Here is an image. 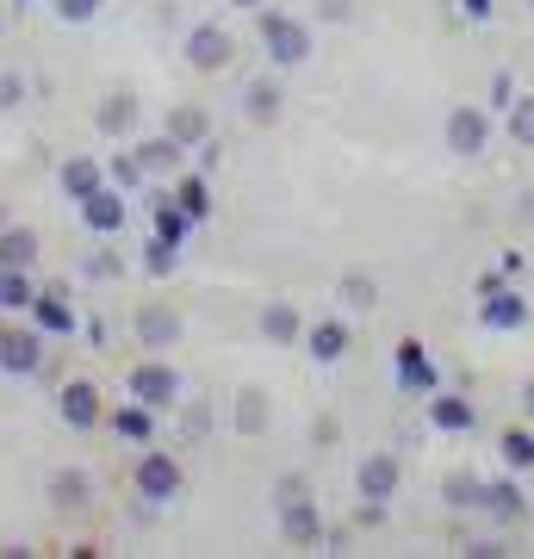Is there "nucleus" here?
<instances>
[{
	"label": "nucleus",
	"instance_id": "nucleus-34",
	"mask_svg": "<svg viewBox=\"0 0 534 559\" xmlns=\"http://www.w3.org/2000/svg\"><path fill=\"white\" fill-rule=\"evenodd\" d=\"M138 267H143L150 280H175V274H180V242H168V237H156V230H150Z\"/></svg>",
	"mask_w": 534,
	"mask_h": 559
},
{
	"label": "nucleus",
	"instance_id": "nucleus-6",
	"mask_svg": "<svg viewBox=\"0 0 534 559\" xmlns=\"http://www.w3.org/2000/svg\"><path fill=\"white\" fill-rule=\"evenodd\" d=\"M441 138H448V150H454L460 162H478L485 150H491V138H497V112H491V106L460 100L454 112L441 119Z\"/></svg>",
	"mask_w": 534,
	"mask_h": 559
},
{
	"label": "nucleus",
	"instance_id": "nucleus-46",
	"mask_svg": "<svg viewBox=\"0 0 534 559\" xmlns=\"http://www.w3.org/2000/svg\"><path fill=\"white\" fill-rule=\"evenodd\" d=\"M454 7L466 25H491V13H497V0H454Z\"/></svg>",
	"mask_w": 534,
	"mask_h": 559
},
{
	"label": "nucleus",
	"instance_id": "nucleus-1",
	"mask_svg": "<svg viewBox=\"0 0 534 559\" xmlns=\"http://www.w3.org/2000/svg\"><path fill=\"white\" fill-rule=\"evenodd\" d=\"M131 498L150 503V510H175L180 498H187V466H180V454H168V448H138V466H131Z\"/></svg>",
	"mask_w": 534,
	"mask_h": 559
},
{
	"label": "nucleus",
	"instance_id": "nucleus-8",
	"mask_svg": "<svg viewBox=\"0 0 534 559\" xmlns=\"http://www.w3.org/2000/svg\"><path fill=\"white\" fill-rule=\"evenodd\" d=\"M274 522H280V540H286V547H298V554H317V547H323V528H330V516H323L317 491L274 503Z\"/></svg>",
	"mask_w": 534,
	"mask_h": 559
},
{
	"label": "nucleus",
	"instance_id": "nucleus-40",
	"mask_svg": "<svg viewBox=\"0 0 534 559\" xmlns=\"http://www.w3.org/2000/svg\"><path fill=\"white\" fill-rule=\"evenodd\" d=\"M99 7H106V0H50V13H57L62 25H87V20H99Z\"/></svg>",
	"mask_w": 534,
	"mask_h": 559
},
{
	"label": "nucleus",
	"instance_id": "nucleus-20",
	"mask_svg": "<svg viewBox=\"0 0 534 559\" xmlns=\"http://www.w3.org/2000/svg\"><path fill=\"white\" fill-rule=\"evenodd\" d=\"M138 119H143V100L131 94V87L99 94V106H94V131H99V138H131V131H138Z\"/></svg>",
	"mask_w": 534,
	"mask_h": 559
},
{
	"label": "nucleus",
	"instance_id": "nucleus-7",
	"mask_svg": "<svg viewBox=\"0 0 534 559\" xmlns=\"http://www.w3.org/2000/svg\"><path fill=\"white\" fill-rule=\"evenodd\" d=\"M529 323H534V305L522 299L515 280H497L491 293H478V330L485 336H522Z\"/></svg>",
	"mask_w": 534,
	"mask_h": 559
},
{
	"label": "nucleus",
	"instance_id": "nucleus-53",
	"mask_svg": "<svg viewBox=\"0 0 534 559\" xmlns=\"http://www.w3.org/2000/svg\"><path fill=\"white\" fill-rule=\"evenodd\" d=\"M0 224H13V212H7V200H0Z\"/></svg>",
	"mask_w": 534,
	"mask_h": 559
},
{
	"label": "nucleus",
	"instance_id": "nucleus-26",
	"mask_svg": "<svg viewBox=\"0 0 534 559\" xmlns=\"http://www.w3.org/2000/svg\"><path fill=\"white\" fill-rule=\"evenodd\" d=\"M138 150V162L150 168V180H175L180 168H187V150H180L168 131H156V138H143V143H131Z\"/></svg>",
	"mask_w": 534,
	"mask_h": 559
},
{
	"label": "nucleus",
	"instance_id": "nucleus-31",
	"mask_svg": "<svg viewBox=\"0 0 534 559\" xmlns=\"http://www.w3.org/2000/svg\"><path fill=\"white\" fill-rule=\"evenodd\" d=\"M57 187L69 193V200H87L94 187H106V162H94V156H69L57 168Z\"/></svg>",
	"mask_w": 534,
	"mask_h": 559
},
{
	"label": "nucleus",
	"instance_id": "nucleus-45",
	"mask_svg": "<svg viewBox=\"0 0 534 559\" xmlns=\"http://www.w3.org/2000/svg\"><path fill=\"white\" fill-rule=\"evenodd\" d=\"M317 20L323 25H348L355 20V0H317Z\"/></svg>",
	"mask_w": 534,
	"mask_h": 559
},
{
	"label": "nucleus",
	"instance_id": "nucleus-23",
	"mask_svg": "<svg viewBox=\"0 0 534 559\" xmlns=\"http://www.w3.org/2000/svg\"><path fill=\"white\" fill-rule=\"evenodd\" d=\"M268 423H274L268 392H261V385H237V399H230V429H237L242 441H256V436H268Z\"/></svg>",
	"mask_w": 534,
	"mask_h": 559
},
{
	"label": "nucleus",
	"instance_id": "nucleus-12",
	"mask_svg": "<svg viewBox=\"0 0 534 559\" xmlns=\"http://www.w3.org/2000/svg\"><path fill=\"white\" fill-rule=\"evenodd\" d=\"M57 417H62V429H75V436L106 429V399H99V385L94 380H62L57 385Z\"/></svg>",
	"mask_w": 534,
	"mask_h": 559
},
{
	"label": "nucleus",
	"instance_id": "nucleus-3",
	"mask_svg": "<svg viewBox=\"0 0 534 559\" xmlns=\"http://www.w3.org/2000/svg\"><path fill=\"white\" fill-rule=\"evenodd\" d=\"M124 399L150 404V411H180L187 399V380H180V367L168 355H143L124 367Z\"/></svg>",
	"mask_w": 534,
	"mask_h": 559
},
{
	"label": "nucleus",
	"instance_id": "nucleus-50",
	"mask_svg": "<svg viewBox=\"0 0 534 559\" xmlns=\"http://www.w3.org/2000/svg\"><path fill=\"white\" fill-rule=\"evenodd\" d=\"M515 411H522V417L534 423V380H522V385H515Z\"/></svg>",
	"mask_w": 534,
	"mask_h": 559
},
{
	"label": "nucleus",
	"instance_id": "nucleus-43",
	"mask_svg": "<svg viewBox=\"0 0 534 559\" xmlns=\"http://www.w3.org/2000/svg\"><path fill=\"white\" fill-rule=\"evenodd\" d=\"M305 491H311V479H305V473L293 466V473H280V479H274V491H268V498L286 503V498H305Z\"/></svg>",
	"mask_w": 534,
	"mask_h": 559
},
{
	"label": "nucleus",
	"instance_id": "nucleus-2",
	"mask_svg": "<svg viewBox=\"0 0 534 559\" xmlns=\"http://www.w3.org/2000/svg\"><path fill=\"white\" fill-rule=\"evenodd\" d=\"M256 38H261V50H268L274 69H305V62L317 57L311 20H298V13H286V7H261L256 13Z\"/></svg>",
	"mask_w": 534,
	"mask_h": 559
},
{
	"label": "nucleus",
	"instance_id": "nucleus-47",
	"mask_svg": "<svg viewBox=\"0 0 534 559\" xmlns=\"http://www.w3.org/2000/svg\"><path fill=\"white\" fill-rule=\"evenodd\" d=\"M466 554L473 559H503L510 547H503V535H485V540H466Z\"/></svg>",
	"mask_w": 534,
	"mask_h": 559
},
{
	"label": "nucleus",
	"instance_id": "nucleus-51",
	"mask_svg": "<svg viewBox=\"0 0 534 559\" xmlns=\"http://www.w3.org/2000/svg\"><path fill=\"white\" fill-rule=\"evenodd\" d=\"M515 224H529V230H534V187H529V193H515Z\"/></svg>",
	"mask_w": 534,
	"mask_h": 559
},
{
	"label": "nucleus",
	"instance_id": "nucleus-55",
	"mask_svg": "<svg viewBox=\"0 0 534 559\" xmlns=\"http://www.w3.org/2000/svg\"><path fill=\"white\" fill-rule=\"evenodd\" d=\"M20 7H32V0H20Z\"/></svg>",
	"mask_w": 534,
	"mask_h": 559
},
{
	"label": "nucleus",
	"instance_id": "nucleus-27",
	"mask_svg": "<svg viewBox=\"0 0 534 559\" xmlns=\"http://www.w3.org/2000/svg\"><path fill=\"white\" fill-rule=\"evenodd\" d=\"M336 305L348 311V318H373L379 311V280L367 274V267H348V274L336 280Z\"/></svg>",
	"mask_w": 534,
	"mask_h": 559
},
{
	"label": "nucleus",
	"instance_id": "nucleus-33",
	"mask_svg": "<svg viewBox=\"0 0 534 559\" xmlns=\"http://www.w3.org/2000/svg\"><path fill=\"white\" fill-rule=\"evenodd\" d=\"M106 180H112L119 193H143V187H156V180H150V168L138 162V150H112V162H106Z\"/></svg>",
	"mask_w": 534,
	"mask_h": 559
},
{
	"label": "nucleus",
	"instance_id": "nucleus-35",
	"mask_svg": "<svg viewBox=\"0 0 534 559\" xmlns=\"http://www.w3.org/2000/svg\"><path fill=\"white\" fill-rule=\"evenodd\" d=\"M503 138L515 150H534V94H515V106L503 112Z\"/></svg>",
	"mask_w": 534,
	"mask_h": 559
},
{
	"label": "nucleus",
	"instance_id": "nucleus-24",
	"mask_svg": "<svg viewBox=\"0 0 534 559\" xmlns=\"http://www.w3.org/2000/svg\"><path fill=\"white\" fill-rule=\"evenodd\" d=\"M162 131H168L180 150H199V143L212 138V112H205L199 100H175L168 106V119H162Z\"/></svg>",
	"mask_w": 534,
	"mask_h": 559
},
{
	"label": "nucleus",
	"instance_id": "nucleus-22",
	"mask_svg": "<svg viewBox=\"0 0 534 559\" xmlns=\"http://www.w3.org/2000/svg\"><path fill=\"white\" fill-rule=\"evenodd\" d=\"M242 119L256 124V131H268V124H280V112H286V94H280V81L274 75H256V81H242Z\"/></svg>",
	"mask_w": 534,
	"mask_h": 559
},
{
	"label": "nucleus",
	"instance_id": "nucleus-49",
	"mask_svg": "<svg viewBox=\"0 0 534 559\" xmlns=\"http://www.w3.org/2000/svg\"><path fill=\"white\" fill-rule=\"evenodd\" d=\"M193 168H205V175L218 168V143H212V138H205V143H199V150H193Z\"/></svg>",
	"mask_w": 534,
	"mask_h": 559
},
{
	"label": "nucleus",
	"instance_id": "nucleus-4",
	"mask_svg": "<svg viewBox=\"0 0 534 559\" xmlns=\"http://www.w3.org/2000/svg\"><path fill=\"white\" fill-rule=\"evenodd\" d=\"M44 367H50V336L32 318L25 323L7 318V330H0V373L7 380H38Z\"/></svg>",
	"mask_w": 534,
	"mask_h": 559
},
{
	"label": "nucleus",
	"instance_id": "nucleus-44",
	"mask_svg": "<svg viewBox=\"0 0 534 559\" xmlns=\"http://www.w3.org/2000/svg\"><path fill=\"white\" fill-rule=\"evenodd\" d=\"M385 510H392V503L360 498V503H355V516H348V522H355V528H385Z\"/></svg>",
	"mask_w": 534,
	"mask_h": 559
},
{
	"label": "nucleus",
	"instance_id": "nucleus-38",
	"mask_svg": "<svg viewBox=\"0 0 534 559\" xmlns=\"http://www.w3.org/2000/svg\"><path fill=\"white\" fill-rule=\"evenodd\" d=\"M25 94H32V81H25L20 69H0V112H20Z\"/></svg>",
	"mask_w": 534,
	"mask_h": 559
},
{
	"label": "nucleus",
	"instance_id": "nucleus-30",
	"mask_svg": "<svg viewBox=\"0 0 534 559\" xmlns=\"http://www.w3.org/2000/svg\"><path fill=\"white\" fill-rule=\"evenodd\" d=\"M38 299V280L32 267H0V318H25Z\"/></svg>",
	"mask_w": 534,
	"mask_h": 559
},
{
	"label": "nucleus",
	"instance_id": "nucleus-11",
	"mask_svg": "<svg viewBox=\"0 0 534 559\" xmlns=\"http://www.w3.org/2000/svg\"><path fill=\"white\" fill-rule=\"evenodd\" d=\"M392 380H397V392H404V399H429V392L441 385V367H436V355H429L416 336H404L392 348Z\"/></svg>",
	"mask_w": 534,
	"mask_h": 559
},
{
	"label": "nucleus",
	"instance_id": "nucleus-54",
	"mask_svg": "<svg viewBox=\"0 0 534 559\" xmlns=\"http://www.w3.org/2000/svg\"><path fill=\"white\" fill-rule=\"evenodd\" d=\"M0 330H7V318H0Z\"/></svg>",
	"mask_w": 534,
	"mask_h": 559
},
{
	"label": "nucleus",
	"instance_id": "nucleus-18",
	"mask_svg": "<svg viewBox=\"0 0 534 559\" xmlns=\"http://www.w3.org/2000/svg\"><path fill=\"white\" fill-rule=\"evenodd\" d=\"M497 528H522L529 522V491H522V473L510 479H485V503H478Z\"/></svg>",
	"mask_w": 534,
	"mask_h": 559
},
{
	"label": "nucleus",
	"instance_id": "nucleus-25",
	"mask_svg": "<svg viewBox=\"0 0 534 559\" xmlns=\"http://www.w3.org/2000/svg\"><path fill=\"white\" fill-rule=\"evenodd\" d=\"M168 193H175V205H180L193 224L212 218V175H205V168H180V175L168 180Z\"/></svg>",
	"mask_w": 534,
	"mask_h": 559
},
{
	"label": "nucleus",
	"instance_id": "nucleus-19",
	"mask_svg": "<svg viewBox=\"0 0 534 559\" xmlns=\"http://www.w3.org/2000/svg\"><path fill=\"white\" fill-rule=\"evenodd\" d=\"M106 429L124 441V448H150L162 429V411H150V404L138 399H119V411H106Z\"/></svg>",
	"mask_w": 534,
	"mask_h": 559
},
{
	"label": "nucleus",
	"instance_id": "nucleus-48",
	"mask_svg": "<svg viewBox=\"0 0 534 559\" xmlns=\"http://www.w3.org/2000/svg\"><path fill=\"white\" fill-rule=\"evenodd\" d=\"M522 267H529V255H522V249H503V261H497V274H503V280H522Z\"/></svg>",
	"mask_w": 534,
	"mask_h": 559
},
{
	"label": "nucleus",
	"instance_id": "nucleus-10",
	"mask_svg": "<svg viewBox=\"0 0 534 559\" xmlns=\"http://www.w3.org/2000/svg\"><path fill=\"white\" fill-rule=\"evenodd\" d=\"M44 503H50L57 516H87L99 503L94 473H87V466H50V473H44Z\"/></svg>",
	"mask_w": 534,
	"mask_h": 559
},
{
	"label": "nucleus",
	"instance_id": "nucleus-14",
	"mask_svg": "<svg viewBox=\"0 0 534 559\" xmlns=\"http://www.w3.org/2000/svg\"><path fill=\"white\" fill-rule=\"evenodd\" d=\"M25 318L38 323L50 342H75L81 330H87V323H81V311H75V299H69L62 286H38V299H32V311H25Z\"/></svg>",
	"mask_w": 534,
	"mask_h": 559
},
{
	"label": "nucleus",
	"instance_id": "nucleus-32",
	"mask_svg": "<svg viewBox=\"0 0 534 559\" xmlns=\"http://www.w3.org/2000/svg\"><path fill=\"white\" fill-rule=\"evenodd\" d=\"M441 503L448 510H478L485 503V479H478L473 466H448L441 473Z\"/></svg>",
	"mask_w": 534,
	"mask_h": 559
},
{
	"label": "nucleus",
	"instance_id": "nucleus-37",
	"mask_svg": "<svg viewBox=\"0 0 534 559\" xmlns=\"http://www.w3.org/2000/svg\"><path fill=\"white\" fill-rule=\"evenodd\" d=\"M205 429H212V411L199 399H180V441H199Z\"/></svg>",
	"mask_w": 534,
	"mask_h": 559
},
{
	"label": "nucleus",
	"instance_id": "nucleus-52",
	"mask_svg": "<svg viewBox=\"0 0 534 559\" xmlns=\"http://www.w3.org/2000/svg\"><path fill=\"white\" fill-rule=\"evenodd\" d=\"M224 7H237V13H261L268 0H224Z\"/></svg>",
	"mask_w": 534,
	"mask_h": 559
},
{
	"label": "nucleus",
	"instance_id": "nucleus-13",
	"mask_svg": "<svg viewBox=\"0 0 534 559\" xmlns=\"http://www.w3.org/2000/svg\"><path fill=\"white\" fill-rule=\"evenodd\" d=\"M131 336H138V348H150V355H168V348H180V336H187V318H180L175 305H138V318H131Z\"/></svg>",
	"mask_w": 534,
	"mask_h": 559
},
{
	"label": "nucleus",
	"instance_id": "nucleus-28",
	"mask_svg": "<svg viewBox=\"0 0 534 559\" xmlns=\"http://www.w3.org/2000/svg\"><path fill=\"white\" fill-rule=\"evenodd\" d=\"M44 237L32 224H0V267H38Z\"/></svg>",
	"mask_w": 534,
	"mask_h": 559
},
{
	"label": "nucleus",
	"instance_id": "nucleus-29",
	"mask_svg": "<svg viewBox=\"0 0 534 559\" xmlns=\"http://www.w3.org/2000/svg\"><path fill=\"white\" fill-rule=\"evenodd\" d=\"M497 460H503V473H534V423H510L503 436H497Z\"/></svg>",
	"mask_w": 534,
	"mask_h": 559
},
{
	"label": "nucleus",
	"instance_id": "nucleus-36",
	"mask_svg": "<svg viewBox=\"0 0 534 559\" xmlns=\"http://www.w3.org/2000/svg\"><path fill=\"white\" fill-rule=\"evenodd\" d=\"M81 280H94V286L124 280V255L119 249H87V255H81Z\"/></svg>",
	"mask_w": 534,
	"mask_h": 559
},
{
	"label": "nucleus",
	"instance_id": "nucleus-15",
	"mask_svg": "<svg viewBox=\"0 0 534 559\" xmlns=\"http://www.w3.org/2000/svg\"><path fill=\"white\" fill-rule=\"evenodd\" d=\"M423 423H429V429H436V436H454V441H466L478 429V404L466 399V392H429V399H423Z\"/></svg>",
	"mask_w": 534,
	"mask_h": 559
},
{
	"label": "nucleus",
	"instance_id": "nucleus-21",
	"mask_svg": "<svg viewBox=\"0 0 534 559\" xmlns=\"http://www.w3.org/2000/svg\"><path fill=\"white\" fill-rule=\"evenodd\" d=\"M305 311H298L293 299H268L261 305V318H256V330L261 336H268V348H298V342H305Z\"/></svg>",
	"mask_w": 534,
	"mask_h": 559
},
{
	"label": "nucleus",
	"instance_id": "nucleus-16",
	"mask_svg": "<svg viewBox=\"0 0 534 559\" xmlns=\"http://www.w3.org/2000/svg\"><path fill=\"white\" fill-rule=\"evenodd\" d=\"M355 491L373 503H392L397 491H404V460L392 454V448H373V454L355 466Z\"/></svg>",
	"mask_w": 534,
	"mask_h": 559
},
{
	"label": "nucleus",
	"instance_id": "nucleus-9",
	"mask_svg": "<svg viewBox=\"0 0 534 559\" xmlns=\"http://www.w3.org/2000/svg\"><path fill=\"white\" fill-rule=\"evenodd\" d=\"M75 218H81V230H87L94 242H112L124 224H131V193H119V187L106 180V187H94L87 200H75Z\"/></svg>",
	"mask_w": 534,
	"mask_h": 559
},
{
	"label": "nucleus",
	"instance_id": "nucleus-17",
	"mask_svg": "<svg viewBox=\"0 0 534 559\" xmlns=\"http://www.w3.org/2000/svg\"><path fill=\"white\" fill-rule=\"evenodd\" d=\"M305 355L317 360V367H336L348 348H355V323H348V311L342 318H317V323H305V342H298Z\"/></svg>",
	"mask_w": 534,
	"mask_h": 559
},
{
	"label": "nucleus",
	"instance_id": "nucleus-39",
	"mask_svg": "<svg viewBox=\"0 0 534 559\" xmlns=\"http://www.w3.org/2000/svg\"><path fill=\"white\" fill-rule=\"evenodd\" d=\"M515 94H522V87H515V75H510V69H497L491 87H485V106H491V112H510Z\"/></svg>",
	"mask_w": 534,
	"mask_h": 559
},
{
	"label": "nucleus",
	"instance_id": "nucleus-42",
	"mask_svg": "<svg viewBox=\"0 0 534 559\" xmlns=\"http://www.w3.org/2000/svg\"><path fill=\"white\" fill-rule=\"evenodd\" d=\"M317 554H355V522H330Z\"/></svg>",
	"mask_w": 534,
	"mask_h": 559
},
{
	"label": "nucleus",
	"instance_id": "nucleus-41",
	"mask_svg": "<svg viewBox=\"0 0 534 559\" xmlns=\"http://www.w3.org/2000/svg\"><path fill=\"white\" fill-rule=\"evenodd\" d=\"M311 448H317V454H330V448H342V423L330 417V411H317V417H311Z\"/></svg>",
	"mask_w": 534,
	"mask_h": 559
},
{
	"label": "nucleus",
	"instance_id": "nucleus-56",
	"mask_svg": "<svg viewBox=\"0 0 534 559\" xmlns=\"http://www.w3.org/2000/svg\"><path fill=\"white\" fill-rule=\"evenodd\" d=\"M529 13H534V0H529Z\"/></svg>",
	"mask_w": 534,
	"mask_h": 559
},
{
	"label": "nucleus",
	"instance_id": "nucleus-5",
	"mask_svg": "<svg viewBox=\"0 0 534 559\" xmlns=\"http://www.w3.org/2000/svg\"><path fill=\"white\" fill-rule=\"evenodd\" d=\"M180 57H187V69H193V75H218V69H230V62H237V32H230V25H218V20H199V25H187Z\"/></svg>",
	"mask_w": 534,
	"mask_h": 559
}]
</instances>
